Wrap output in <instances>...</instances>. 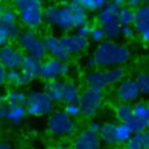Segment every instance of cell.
Returning a JSON list of instances; mask_svg holds the SVG:
<instances>
[{
    "label": "cell",
    "instance_id": "obj_1",
    "mask_svg": "<svg viewBox=\"0 0 149 149\" xmlns=\"http://www.w3.org/2000/svg\"><path fill=\"white\" fill-rule=\"evenodd\" d=\"M44 21L63 31L70 33L87 23L88 16L87 10L72 0L65 5H52L44 8Z\"/></svg>",
    "mask_w": 149,
    "mask_h": 149
},
{
    "label": "cell",
    "instance_id": "obj_2",
    "mask_svg": "<svg viewBox=\"0 0 149 149\" xmlns=\"http://www.w3.org/2000/svg\"><path fill=\"white\" fill-rule=\"evenodd\" d=\"M130 57V50L126 45L109 38L99 43L93 51V58L98 68L121 66L126 64Z\"/></svg>",
    "mask_w": 149,
    "mask_h": 149
},
{
    "label": "cell",
    "instance_id": "obj_3",
    "mask_svg": "<svg viewBox=\"0 0 149 149\" xmlns=\"http://www.w3.org/2000/svg\"><path fill=\"white\" fill-rule=\"evenodd\" d=\"M19 21L27 29H37L44 22V8L41 0H15Z\"/></svg>",
    "mask_w": 149,
    "mask_h": 149
},
{
    "label": "cell",
    "instance_id": "obj_4",
    "mask_svg": "<svg viewBox=\"0 0 149 149\" xmlns=\"http://www.w3.org/2000/svg\"><path fill=\"white\" fill-rule=\"evenodd\" d=\"M127 71L122 66H112V68H100L95 69L86 76V85L98 88L100 91L119 84L123 78H126Z\"/></svg>",
    "mask_w": 149,
    "mask_h": 149
},
{
    "label": "cell",
    "instance_id": "obj_5",
    "mask_svg": "<svg viewBox=\"0 0 149 149\" xmlns=\"http://www.w3.org/2000/svg\"><path fill=\"white\" fill-rule=\"evenodd\" d=\"M121 7L116 6L114 2L109 1L107 5L99 10L97 17V24L104 30L107 38L113 40L120 35L121 31V22L118 16Z\"/></svg>",
    "mask_w": 149,
    "mask_h": 149
},
{
    "label": "cell",
    "instance_id": "obj_6",
    "mask_svg": "<svg viewBox=\"0 0 149 149\" xmlns=\"http://www.w3.org/2000/svg\"><path fill=\"white\" fill-rule=\"evenodd\" d=\"M26 108L30 116H45L55 111V101L43 90H33L28 93Z\"/></svg>",
    "mask_w": 149,
    "mask_h": 149
},
{
    "label": "cell",
    "instance_id": "obj_7",
    "mask_svg": "<svg viewBox=\"0 0 149 149\" xmlns=\"http://www.w3.org/2000/svg\"><path fill=\"white\" fill-rule=\"evenodd\" d=\"M17 44L24 55H30L38 59H44L47 56L44 41L35 33L34 29H26L21 31L17 37Z\"/></svg>",
    "mask_w": 149,
    "mask_h": 149
},
{
    "label": "cell",
    "instance_id": "obj_8",
    "mask_svg": "<svg viewBox=\"0 0 149 149\" xmlns=\"http://www.w3.org/2000/svg\"><path fill=\"white\" fill-rule=\"evenodd\" d=\"M47 130L49 134L57 137L70 136L76 130V123L64 111H54L48 118Z\"/></svg>",
    "mask_w": 149,
    "mask_h": 149
},
{
    "label": "cell",
    "instance_id": "obj_9",
    "mask_svg": "<svg viewBox=\"0 0 149 149\" xmlns=\"http://www.w3.org/2000/svg\"><path fill=\"white\" fill-rule=\"evenodd\" d=\"M102 91L87 86L80 92L78 105L81 111V115L85 118H93L102 105Z\"/></svg>",
    "mask_w": 149,
    "mask_h": 149
},
{
    "label": "cell",
    "instance_id": "obj_10",
    "mask_svg": "<svg viewBox=\"0 0 149 149\" xmlns=\"http://www.w3.org/2000/svg\"><path fill=\"white\" fill-rule=\"evenodd\" d=\"M70 70L71 68L68 64V62H63L61 59L50 56L48 58L42 59L40 78H42L45 81L50 79H57L59 77L69 74Z\"/></svg>",
    "mask_w": 149,
    "mask_h": 149
},
{
    "label": "cell",
    "instance_id": "obj_11",
    "mask_svg": "<svg viewBox=\"0 0 149 149\" xmlns=\"http://www.w3.org/2000/svg\"><path fill=\"white\" fill-rule=\"evenodd\" d=\"M42 59L30 55H24L22 65L20 68V86H26L40 77Z\"/></svg>",
    "mask_w": 149,
    "mask_h": 149
},
{
    "label": "cell",
    "instance_id": "obj_12",
    "mask_svg": "<svg viewBox=\"0 0 149 149\" xmlns=\"http://www.w3.org/2000/svg\"><path fill=\"white\" fill-rule=\"evenodd\" d=\"M24 55L20 48H16L9 43L0 47V63L7 70H20Z\"/></svg>",
    "mask_w": 149,
    "mask_h": 149
},
{
    "label": "cell",
    "instance_id": "obj_13",
    "mask_svg": "<svg viewBox=\"0 0 149 149\" xmlns=\"http://www.w3.org/2000/svg\"><path fill=\"white\" fill-rule=\"evenodd\" d=\"M116 99L120 102H134L141 95L140 87L135 79L132 78H123L116 86L115 90Z\"/></svg>",
    "mask_w": 149,
    "mask_h": 149
},
{
    "label": "cell",
    "instance_id": "obj_14",
    "mask_svg": "<svg viewBox=\"0 0 149 149\" xmlns=\"http://www.w3.org/2000/svg\"><path fill=\"white\" fill-rule=\"evenodd\" d=\"M62 43L64 45V48L66 49V51L70 55H77V54H81L84 51H86L90 47V41L88 37H84L77 33L74 34H64L63 36H61Z\"/></svg>",
    "mask_w": 149,
    "mask_h": 149
},
{
    "label": "cell",
    "instance_id": "obj_15",
    "mask_svg": "<svg viewBox=\"0 0 149 149\" xmlns=\"http://www.w3.org/2000/svg\"><path fill=\"white\" fill-rule=\"evenodd\" d=\"M73 147L76 149H100V135L99 133L93 132L90 128H85L73 139Z\"/></svg>",
    "mask_w": 149,
    "mask_h": 149
},
{
    "label": "cell",
    "instance_id": "obj_16",
    "mask_svg": "<svg viewBox=\"0 0 149 149\" xmlns=\"http://www.w3.org/2000/svg\"><path fill=\"white\" fill-rule=\"evenodd\" d=\"M43 41H44V45H45V50H47L48 55H50L51 57H55L57 59H61L63 62H68L70 59L71 55L64 48L61 37H57L54 35H48L43 38Z\"/></svg>",
    "mask_w": 149,
    "mask_h": 149
},
{
    "label": "cell",
    "instance_id": "obj_17",
    "mask_svg": "<svg viewBox=\"0 0 149 149\" xmlns=\"http://www.w3.org/2000/svg\"><path fill=\"white\" fill-rule=\"evenodd\" d=\"M21 31L17 22L8 23L0 19V47L7 44L10 40H17Z\"/></svg>",
    "mask_w": 149,
    "mask_h": 149
},
{
    "label": "cell",
    "instance_id": "obj_18",
    "mask_svg": "<svg viewBox=\"0 0 149 149\" xmlns=\"http://www.w3.org/2000/svg\"><path fill=\"white\" fill-rule=\"evenodd\" d=\"M133 26L139 34L149 28V5L143 3L135 8V20Z\"/></svg>",
    "mask_w": 149,
    "mask_h": 149
},
{
    "label": "cell",
    "instance_id": "obj_19",
    "mask_svg": "<svg viewBox=\"0 0 149 149\" xmlns=\"http://www.w3.org/2000/svg\"><path fill=\"white\" fill-rule=\"evenodd\" d=\"M28 115L26 105H7L6 120L12 125H20Z\"/></svg>",
    "mask_w": 149,
    "mask_h": 149
},
{
    "label": "cell",
    "instance_id": "obj_20",
    "mask_svg": "<svg viewBox=\"0 0 149 149\" xmlns=\"http://www.w3.org/2000/svg\"><path fill=\"white\" fill-rule=\"evenodd\" d=\"M80 95V90L78 85L73 80H65L63 84V93H62V100L61 102L70 104V102H77Z\"/></svg>",
    "mask_w": 149,
    "mask_h": 149
},
{
    "label": "cell",
    "instance_id": "obj_21",
    "mask_svg": "<svg viewBox=\"0 0 149 149\" xmlns=\"http://www.w3.org/2000/svg\"><path fill=\"white\" fill-rule=\"evenodd\" d=\"M63 84H64V80H61L59 78L47 80L45 84H44L43 91L55 102H61V100H62V93H63Z\"/></svg>",
    "mask_w": 149,
    "mask_h": 149
},
{
    "label": "cell",
    "instance_id": "obj_22",
    "mask_svg": "<svg viewBox=\"0 0 149 149\" xmlns=\"http://www.w3.org/2000/svg\"><path fill=\"white\" fill-rule=\"evenodd\" d=\"M99 135L101 139V142L107 146H115L118 144L116 137H115V123L112 122H105L101 125Z\"/></svg>",
    "mask_w": 149,
    "mask_h": 149
},
{
    "label": "cell",
    "instance_id": "obj_23",
    "mask_svg": "<svg viewBox=\"0 0 149 149\" xmlns=\"http://www.w3.org/2000/svg\"><path fill=\"white\" fill-rule=\"evenodd\" d=\"M6 97H7V105H26L28 94L23 90L19 87H14L6 93Z\"/></svg>",
    "mask_w": 149,
    "mask_h": 149
},
{
    "label": "cell",
    "instance_id": "obj_24",
    "mask_svg": "<svg viewBox=\"0 0 149 149\" xmlns=\"http://www.w3.org/2000/svg\"><path fill=\"white\" fill-rule=\"evenodd\" d=\"M132 107H133V114L136 118L141 119L146 123V126L149 128V104L136 100L132 105Z\"/></svg>",
    "mask_w": 149,
    "mask_h": 149
},
{
    "label": "cell",
    "instance_id": "obj_25",
    "mask_svg": "<svg viewBox=\"0 0 149 149\" xmlns=\"http://www.w3.org/2000/svg\"><path fill=\"white\" fill-rule=\"evenodd\" d=\"M132 135H133V132L127 123L125 122L115 123V137H116L118 144H125L130 139Z\"/></svg>",
    "mask_w": 149,
    "mask_h": 149
},
{
    "label": "cell",
    "instance_id": "obj_26",
    "mask_svg": "<svg viewBox=\"0 0 149 149\" xmlns=\"http://www.w3.org/2000/svg\"><path fill=\"white\" fill-rule=\"evenodd\" d=\"M133 115V107L128 102H120L115 107V116L120 122H127Z\"/></svg>",
    "mask_w": 149,
    "mask_h": 149
},
{
    "label": "cell",
    "instance_id": "obj_27",
    "mask_svg": "<svg viewBox=\"0 0 149 149\" xmlns=\"http://www.w3.org/2000/svg\"><path fill=\"white\" fill-rule=\"evenodd\" d=\"M87 12H99L107 5V0H73Z\"/></svg>",
    "mask_w": 149,
    "mask_h": 149
},
{
    "label": "cell",
    "instance_id": "obj_28",
    "mask_svg": "<svg viewBox=\"0 0 149 149\" xmlns=\"http://www.w3.org/2000/svg\"><path fill=\"white\" fill-rule=\"evenodd\" d=\"M118 16H119L122 26L123 24H133L134 20H135V8H132L128 5L123 6L120 8Z\"/></svg>",
    "mask_w": 149,
    "mask_h": 149
},
{
    "label": "cell",
    "instance_id": "obj_29",
    "mask_svg": "<svg viewBox=\"0 0 149 149\" xmlns=\"http://www.w3.org/2000/svg\"><path fill=\"white\" fill-rule=\"evenodd\" d=\"M125 149H144V132L134 133L125 143Z\"/></svg>",
    "mask_w": 149,
    "mask_h": 149
},
{
    "label": "cell",
    "instance_id": "obj_30",
    "mask_svg": "<svg viewBox=\"0 0 149 149\" xmlns=\"http://www.w3.org/2000/svg\"><path fill=\"white\" fill-rule=\"evenodd\" d=\"M135 80L140 87L141 94L149 95V71H141L136 74Z\"/></svg>",
    "mask_w": 149,
    "mask_h": 149
},
{
    "label": "cell",
    "instance_id": "obj_31",
    "mask_svg": "<svg viewBox=\"0 0 149 149\" xmlns=\"http://www.w3.org/2000/svg\"><path fill=\"white\" fill-rule=\"evenodd\" d=\"M125 123H127L128 126H129V128L132 129V132H133V134L134 133H142V132H144L148 127L146 126V123L141 120V119H139V118H136L135 115H133L127 122H125Z\"/></svg>",
    "mask_w": 149,
    "mask_h": 149
},
{
    "label": "cell",
    "instance_id": "obj_32",
    "mask_svg": "<svg viewBox=\"0 0 149 149\" xmlns=\"http://www.w3.org/2000/svg\"><path fill=\"white\" fill-rule=\"evenodd\" d=\"M90 38H91V41H92V42H94V43L99 44V43H101L102 41H105L106 35H105L104 30H102V29L97 24V26H93L92 31H91V35H90Z\"/></svg>",
    "mask_w": 149,
    "mask_h": 149
},
{
    "label": "cell",
    "instance_id": "obj_33",
    "mask_svg": "<svg viewBox=\"0 0 149 149\" xmlns=\"http://www.w3.org/2000/svg\"><path fill=\"white\" fill-rule=\"evenodd\" d=\"M6 81H7V84L19 87L20 86V70H15V69L7 70Z\"/></svg>",
    "mask_w": 149,
    "mask_h": 149
},
{
    "label": "cell",
    "instance_id": "obj_34",
    "mask_svg": "<svg viewBox=\"0 0 149 149\" xmlns=\"http://www.w3.org/2000/svg\"><path fill=\"white\" fill-rule=\"evenodd\" d=\"M68 115H70L72 119L73 118H78L79 115H81V111L80 107L78 105V102H70V104H65L64 109H63Z\"/></svg>",
    "mask_w": 149,
    "mask_h": 149
},
{
    "label": "cell",
    "instance_id": "obj_35",
    "mask_svg": "<svg viewBox=\"0 0 149 149\" xmlns=\"http://www.w3.org/2000/svg\"><path fill=\"white\" fill-rule=\"evenodd\" d=\"M135 28L133 24H123L121 27V31H120V35H122L123 37L126 38H132L134 35H135Z\"/></svg>",
    "mask_w": 149,
    "mask_h": 149
},
{
    "label": "cell",
    "instance_id": "obj_36",
    "mask_svg": "<svg viewBox=\"0 0 149 149\" xmlns=\"http://www.w3.org/2000/svg\"><path fill=\"white\" fill-rule=\"evenodd\" d=\"M92 28H93V26L87 22V23L80 26L79 28H77V29H76V30H77L76 33L79 34V35H81V36H84V37H90L91 31H92Z\"/></svg>",
    "mask_w": 149,
    "mask_h": 149
},
{
    "label": "cell",
    "instance_id": "obj_37",
    "mask_svg": "<svg viewBox=\"0 0 149 149\" xmlns=\"http://www.w3.org/2000/svg\"><path fill=\"white\" fill-rule=\"evenodd\" d=\"M6 74H7V69L0 63V88H2L5 86V84H7Z\"/></svg>",
    "mask_w": 149,
    "mask_h": 149
},
{
    "label": "cell",
    "instance_id": "obj_38",
    "mask_svg": "<svg viewBox=\"0 0 149 149\" xmlns=\"http://www.w3.org/2000/svg\"><path fill=\"white\" fill-rule=\"evenodd\" d=\"M100 127H101V125H100L98 121H91V122L88 123V126H87V128H90L91 130H93V132H97V133H99V130H100Z\"/></svg>",
    "mask_w": 149,
    "mask_h": 149
},
{
    "label": "cell",
    "instance_id": "obj_39",
    "mask_svg": "<svg viewBox=\"0 0 149 149\" xmlns=\"http://www.w3.org/2000/svg\"><path fill=\"white\" fill-rule=\"evenodd\" d=\"M126 3L129 7H132V8H137L141 5H143L142 3V0H126Z\"/></svg>",
    "mask_w": 149,
    "mask_h": 149
},
{
    "label": "cell",
    "instance_id": "obj_40",
    "mask_svg": "<svg viewBox=\"0 0 149 149\" xmlns=\"http://www.w3.org/2000/svg\"><path fill=\"white\" fill-rule=\"evenodd\" d=\"M85 65H86V68H88V69H92V70H95V68H98V65H97V62H95V59L93 58V56H92L90 59H87V61H86Z\"/></svg>",
    "mask_w": 149,
    "mask_h": 149
},
{
    "label": "cell",
    "instance_id": "obj_41",
    "mask_svg": "<svg viewBox=\"0 0 149 149\" xmlns=\"http://www.w3.org/2000/svg\"><path fill=\"white\" fill-rule=\"evenodd\" d=\"M139 35H140V38H141V41H142L143 43H149V28H148L147 30L140 33Z\"/></svg>",
    "mask_w": 149,
    "mask_h": 149
},
{
    "label": "cell",
    "instance_id": "obj_42",
    "mask_svg": "<svg viewBox=\"0 0 149 149\" xmlns=\"http://www.w3.org/2000/svg\"><path fill=\"white\" fill-rule=\"evenodd\" d=\"M144 149H149V128L144 130Z\"/></svg>",
    "mask_w": 149,
    "mask_h": 149
},
{
    "label": "cell",
    "instance_id": "obj_43",
    "mask_svg": "<svg viewBox=\"0 0 149 149\" xmlns=\"http://www.w3.org/2000/svg\"><path fill=\"white\" fill-rule=\"evenodd\" d=\"M52 149H76L73 146H68V144H57L52 147Z\"/></svg>",
    "mask_w": 149,
    "mask_h": 149
},
{
    "label": "cell",
    "instance_id": "obj_44",
    "mask_svg": "<svg viewBox=\"0 0 149 149\" xmlns=\"http://www.w3.org/2000/svg\"><path fill=\"white\" fill-rule=\"evenodd\" d=\"M112 2H114L116 6H119V7H123V6H126L127 3H126V0H112Z\"/></svg>",
    "mask_w": 149,
    "mask_h": 149
},
{
    "label": "cell",
    "instance_id": "obj_45",
    "mask_svg": "<svg viewBox=\"0 0 149 149\" xmlns=\"http://www.w3.org/2000/svg\"><path fill=\"white\" fill-rule=\"evenodd\" d=\"M0 149H14L9 143L6 142H0Z\"/></svg>",
    "mask_w": 149,
    "mask_h": 149
},
{
    "label": "cell",
    "instance_id": "obj_46",
    "mask_svg": "<svg viewBox=\"0 0 149 149\" xmlns=\"http://www.w3.org/2000/svg\"><path fill=\"white\" fill-rule=\"evenodd\" d=\"M3 10H5V8H3V6H2V3L0 2V16H1V14L3 13Z\"/></svg>",
    "mask_w": 149,
    "mask_h": 149
},
{
    "label": "cell",
    "instance_id": "obj_47",
    "mask_svg": "<svg viewBox=\"0 0 149 149\" xmlns=\"http://www.w3.org/2000/svg\"><path fill=\"white\" fill-rule=\"evenodd\" d=\"M142 3H147V5H149V0H142Z\"/></svg>",
    "mask_w": 149,
    "mask_h": 149
},
{
    "label": "cell",
    "instance_id": "obj_48",
    "mask_svg": "<svg viewBox=\"0 0 149 149\" xmlns=\"http://www.w3.org/2000/svg\"><path fill=\"white\" fill-rule=\"evenodd\" d=\"M1 120H2V119H1V118H0V122H1Z\"/></svg>",
    "mask_w": 149,
    "mask_h": 149
}]
</instances>
